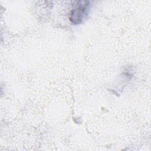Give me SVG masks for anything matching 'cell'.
I'll return each instance as SVG.
<instances>
[{
    "instance_id": "obj_1",
    "label": "cell",
    "mask_w": 151,
    "mask_h": 151,
    "mask_svg": "<svg viewBox=\"0 0 151 151\" xmlns=\"http://www.w3.org/2000/svg\"><path fill=\"white\" fill-rule=\"evenodd\" d=\"M74 5L70 12V19L73 24H77L86 18L90 8V3L87 1H78Z\"/></svg>"
}]
</instances>
